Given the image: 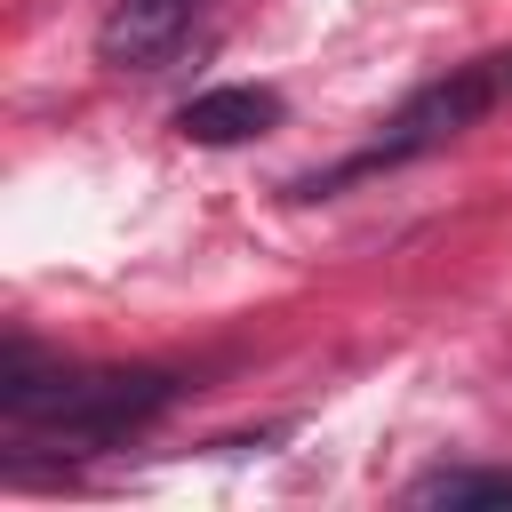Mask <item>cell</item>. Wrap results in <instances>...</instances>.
<instances>
[{
  "mask_svg": "<svg viewBox=\"0 0 512 512\" xmlns=\"http://www.w3.org/2000/svg\"><path fill=\"white\" fill-rule=\"evenodd\" d=\"M176 400V376L168 368H96V376H72V368H40L32 344H8L0 360V408L16 424H48L80 448H104V440H128L136 424H152L160 408Z\"/></svg>",
  "mask_w": 512,
  "mask_h": 512,
  "instance_id": "cell-1",
  "label": "cell"
},
{
  "mask_svg": "<svg viewBox=\"0 0 512 512\" xmlns=\"http://www.w3.org/2000/svg\"><path fill=\"white\" fill-rule=\"evenodd\" d=\"M504 96H512V48H496V56H480V64H456L448 80L416 88V96L392 112V128L376 136V152H360V160H352V168H336V176H360V168H392V160H416V152H432V144L464 136L472 120H488ZM336 176H312L304 192H320V184H336Z\"/></svg>",
  "mask_w": 512,
  "mask_h": 512,
  "instance_id": "cell-2",
  "label": "cell"
},
{
  "mask_svg": "<svg viewBox=\"0 0 512 512\" xmlns=\"http://www.w3.org/2000/svg\"><path fill=\"white\" fill-rule=\"evenodd\" d=\"M192 24H200V0H112L96 24V56L112 72H160Z\"/></svg>",
  "mask_w": 512,
  "mask_h": 512,
  "instance_id": "cell-3",
  "label": "cell"
},
{
  "mask_svg": "<svg viewBox=\"0 0 512 512\" xmlns=\"http://www.w3.org/2000/svg\"><path fill=\"white\" fill-rule=\"evenodd\" d=\"M280 88H208V96H192L184 112H176V136L184 144H256L264 128H280Z\"/></svg>",
  "mask_w": 512,
  "mask_h": 512,
  "instance_id": "cell-4",
  "label": "cell"
},
{
  "mask_svg": "<svg viewBox=\"0 0 512 512\" xmlns=\"http://www.w3.org/2000/svg\"><path fill=\"white\" fill-rule=\"evenodd\" d=\"M408 504H448V512H488L512 504V472H432L408 488Z\"/></svg>",
  "mask_w": 512,
  "mask_h": 512,
  "instance_id": "cell-5",
  "label": "cell"
}]
</instances>
